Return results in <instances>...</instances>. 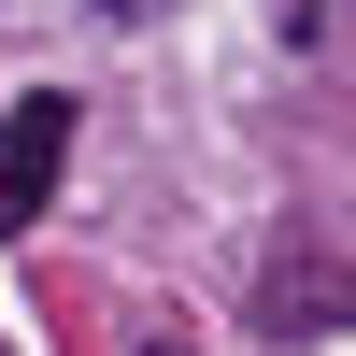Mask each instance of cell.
I'll return each instance as SVG.
<instances>
[{"label":"cell","instance_id":"1","mask_svg":"<svg viewBox=\"0 0 356 356\" xmlns=\"http://www.w3.org/2000/svg\"><path fill=\"white\" fill-rule=\"evenodd\" d=\"M72 171V100H15L0 114V228H29Z\"/></svg>","mask_w":356,"mask_h":356},{"label":"cell","instance_id":"2","mask_svg":"<svg viewBox=\"0 0 356 356\" xmlns=\"http://www.w3.org/2000/svg\"><path fill=\"white\" fill-rule=\"evenodd\" d=\"M342 314H356V271H342V257H271V328L285 342L342 328Z\"/></svg>","mask_w":356,"mask_h":356},{"label":"cell","instance_id":"3","mask_svg":"<svg viewBox=\"0 0 356 356\" xmlns=\"http://www.w3.org/2000/svg\"><path fill=\"white\" fill-rule=\"evenodd\" d=\"M129 356H200V342H171V328H143V342H129Z\"/></svg>","mask_w":356,"mask_h":356},{"label":"cell","instance_id":"4","mask_svg":"<svg viewBox=\"0 0 356 356\" xmlns=\"http://www.w3.org/2000/svg\"><path fill=\"white\" fill-rule=\"evenodd\" d=\"M100 15H114V29H129V15H157V0H100Z\"/></svg>","mask_w":356,"mask_h":356}]
</instances>
